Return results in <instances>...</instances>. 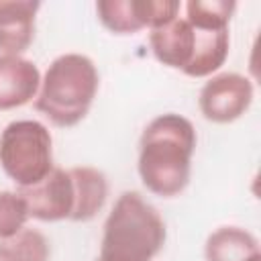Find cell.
Instances as JSON below:
<instances>
[{
    "mask_svg": "<svg viewBox=\"0 0 261 261\" xmlns=\"http://www.w3.org/2000/svg\"><path fill=\"white\" fill-rule=\"evenodd\" d=\"M194 124L175 112L155 116L139 139V177L143 186L161 198H173L186 190L196 151Z\"/></svg>",
    "mask_w": 261,
    "mask_h": 261,
    "instance_id": "1",
    "label": "cell"
},
{
    "mask_svg": "<svg viewBox=\"0 0 261 261\" xmlns=\"http://www.w3.org/2000/svg\"><path fill=\"white\" fill-rule=\"evenodd\" d=\"M167 239L157 208L139 192H122L108 212L98 261H153Z\"/></svg>",
    "mask_w": 261,
    "mask_h": 261,
    "instance_id": "2",
    "label": "cell"
},
{
    "mask_svg": "<svg viewBox=\"0 0 261 261\" xmlns=\"http://www.w3.org/2000/svg\"><path fill=\"white\" fill-rule=\"evenodd\" d=\"M98 86L100 75L88 55L63 53L49 63L41 77L35 108L55 126H75L90 112Z\"/></svg>",
    "mask_w": 261,
    "mask_h": 261,
    "instance_id": "3",
    "label": "cell"
},
{
    "mask_svg": "<svg viewBox=\"0 0 261 261\" xmlns=\"http://www.w3.org/2000/svg\"><path fill=\"white\" fill-rule=\"evenodd\" d=\"M0 167L16 188H31L45 179L55 167L49 128L33 118L8 122L0 133Z\"/></svg>",
    "mask_w": 261,
    "mask_h": 261,
    "instance_id": "4",
    "label": "cell"
},
{
    "mask_svg": "<svg viewBox=\"0 0 261 261\" xmlns=\"http://www.w3.org/2000/svg\"><path fill=\"white\" fill-rule=\"evenodd\" d=\"M175 0H98L96 14L114 35H135L143 29H157L177 18Z\"/></svg>",
    "mask_w": 261,
    "mask_h": 261,
    "instance_id": "5",
    "label": "cell"
},
{
    "mask_svg": "<svg viewBox=\"0 0 261 261\" xmlns=\"http://www.w3.org/2000/svg\"><path fill=\"white\" fill-rule=\"evenodd\" d=\"M253 102V84L247 75L224 71L212 75L200 90L198 108L208 122L228 124L241 118Z\"/></svg>",
    "mask_w": 261,
    "mask_h": 261,
    "instance_id": "6",
    "label": "cell"
},
{
    "mask_svg": "<svg viewBox=\"0 0 261 261\" xmlns=\"http://www.w3.org/2000/svg\"><path fill=\"white\" fill-rule=\"evenodd\" d=\"M29 210V218L41 222L69 220L75 206V190L69 169L53 167L45 179L31 188L16 190Z\"/></svg>",
    "mask_w": 261,
    "mask_h": 261,
    "instance_id": "7",
    "label": "cell"
},
{
    "mask_svg": "<svg viewBox=\"0 0 261 261\" xmlns=\"http://www.w3.org/2000/svg\"><path fill=\"white\" fill-rule=\"evenodd\" d=\"M39 8L37 0H0V55H20L31 47Z\"/></svg>",
    "mask_w": 261,
    "mask_h": 261,
    "instance_id": "8",
    "label": "cell"
},
{
    "mask_svg": "<svg viewBox=\"0 0 261 261\" xmlns=\"http://www.w3.org/2000/svg\"><path fill=\"white\" fill-rule=\"evenodd\" d=\"M39 67L22 55H0V110H12L37 98Z\"/></svg>",
    "mask_w": 261,
    "mask_h": 261,
    "instance_id": "9",
    "label": "cell"
},
{
    "mask_svg": "<svg viewBox=\"0 0 261 261\" xmlns=\"http://www.w3.org/2000/svg\"><path fill=\"white\" fill-rule=\"evenodd\" d=\"M149 45L159 63L171 69H179L184 73L194 57L196 35L192 24L186 18L177 16L157 29H151Z\"/></svg>",
    "mask_w": 261,
    "mask_h": 261,
    "instance_id": "10",
    "label": "cell"
},
{
    "mask_svg": "<svg viewBox=\"0 0 261 261\" xmlns=\"http://www.w3.org/2000/svg\"><path fill=\"white\" fill-rule=\"evenodd\" d=\"M206 261H261L257 239L241 226H220L204 243Z\"/></svg>",
    "mask_w": 261,
    "mask_h": 261,
    "instance_id": "11",
    "label": "cell"
},
{
    "mask_svg": "<svg viewBox=\"0 0 261 261\" xmlns=\"http://www.w3.org/2000/svg\"><path fill=\"white\" fill-rule=\"evenodd\" d=\"M75 190V206L71 212L73 222H88L92 220L102 206L106 204L108 196V179L106 175L90 165H77L69 169Z\"/></svg>",
    "mask_w": 261,
    "mask_h": 261,
    "instance_id": "12",
    "label": "cell"
},
{
    "mask_svg": "<svg viewBox=\"0 0 261 261\" xmlns=\"http://www.w3.org/2000/svg\"><path fill=\"white\" fill-rule=\"evenodd\" d=\"M49 241L37 228L22 226L16 234L0 239V261H49Z\"/></svg>",
    "mask_w": 261,
    "mask_h": 261,
    "instance_id": "13",
    "label": "cell"
},
{
    "mask_svg": "<svg viewBox=\"0 0 261 261\" xmlns=\"http://www.w3.org/2000/svg\"><path fill=\"white\" fill-rule=\"evenodd\" d=\"M237 10L232 0H190L186 4V20L194 27H214L222 29L230 24Z\"/></svg>",
    "mask_w": 261,
    "mask_h": 261,
    "instance_id": "14",
    "label": "cell"
},
{
    "mask_svg": "<svg viewBox=\"0 0 261 261\" xmlns=\"http://www.w3.org/2000/svg\"><path fill=\"white\" fill-rule=\"evenodd\" d=\"M29 220V210L18 192L0 190V239L16 234Z\"/></svg>",
    "mask_w": 261,
    "mask_h": 261,
    "instance_id": "15",
    "label": "cell"
},
{
    "mask_svg": "<svg viewBox=\"0 0 261 261\" xmlns=\"http://www.w3.org/2000/svg\"><path fill=\"white\" fill-rule=\"evenodd\" d=\"M94 261H98V259H94Z\"/></svg>",
    "mask_w": 261,
    "mask_h": 261,
    "instance_id": "16",
    "label": "cell"
}]
</instances>
